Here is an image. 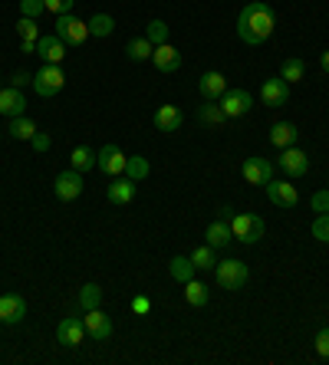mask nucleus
Segmentation results:
<instances>
[{
	"label": "nucleus",
	"instance_id": "32",
	"mask_svg": "<svg viewBox=\"0 0 329 365\" xmlns=\"http://www.w3.org/2000/svg\"><path fill=\"white\" fill-rule=\"evenodd\" d=\"M99 303H102V287L99 283H86L79 289V306L83 309H99Z\"/></svg>",
	"mask_w": 329,
	"mask_h": 365
},
{
	"label": "nucleus",
	"instance_id": "35",
	"mask_svg": "<svg viewBox=\"0 0 329 365\" xmlns=\"http://www.w3.org/2000/svg\"><path fill=\"white\" fill-rule=\"evenodd\" d=\"M145 36L155 43V46H161V43H168V24L165 20H152V24L145 26Z\"/></svg>",
	"mask_w": 329,
	"mask_h": 365
},
{
	"label": "nucleus",
	"instance_id": "28",
	"mask_svg": "<svg viewBox=\"0 0 329 365\" xmlns=\"http://www.w3.org/2000/svg\"><path fill=\"white\" fill-rule=\"evenodd\" d=\"M191 264H194V270H214V267H218V254H214V247L211 244L198 247V250L191 254Z\"/></svg>",
	"mask_w": 329,
	"mask_h": 365
},
{
	"label": "nucleus",
	"instance_id": "16",
	"mask_svg": "<svg viewBox=\"0 0 329 365\" xmlns=\"http://www.w3.org/2000/svg\"><path fill=\"white\" fill-rule=\"evenodd\" d=\"M24 112H26V96L20 93L17 86L0 89V115H4V119H17Z\"/></svg>",
	"mask_w": 329,
	"mask_h": 365
},
{
	"label": "nucleus",
	"instance_id": "26",
	"mask_svg": "<svg viewBox=\"0 0 329 365\" xmlns=\"http://www.w3.org/2000/svg\"><path fill=\"white\" fill-rule=\"evenodd\" d=\"M168 273H171V280L188 283V280L194 277V264H191V257H171Z\"/></svg>",
	"mask_w": 329,
	"mask_h": 365
},
{
	"label": "nucleus",
	"instance_id": "44",
	"mask_svg": "<svg viewBox=\"0 0 329 365\" xmlns=\"http://www.w3.org/2000/svg\"><path fill=\"white\" fill-rule=\"evenodd\" d=\"M10 83H14V86H17V89H20V86L34 83V76H30V73H14V79H10Z\"/></svg>",
	"mask_w": 329,
	"mask_h": 365
},
{
	"label": "nucleus",
	"instance_id": "42",
	"mask_svg": "<svg viewBox=\"0 0 329 365\" xmlns=\"http://www.w3.org/2000/svg\"><path fill=\"white\" fill-rule=\"evenodd\" d=\"M132 313L148 316V313H152V299H148V297H136V299H132Z\"/></svg>",
	"mask_w": 329,
	"mask_h": 365
},
{
	"label": "nucleus",
	"instance_id": "40",
	"mask_svg": "<svg viewBox=\"0 0 329 365\" xmlns=\"http://www.w3.org/2000/svg\"><path fill=\"white\" fill-rule=\"evenodd\" d=\"M310 204H313V211H316V214H329V187H323V191H316Z\"/></svg>",
	"mask_w": 329,
	"mask_h": 365
},
{
	"label": "nucleus",
	"instance_id": "34",
	"mask_svg": "<svg viewBox=\"0 0 329 365\" xmlns=\"http://www.w3.org/2000/svg\"><path fill=\"white\" fill-rule=\"evenodd\" d=\"M112 30H116V20H112L109 14H96V17L89 20V36H109Z\"/></svg>",
	"mask_w": 329,
	"mask_h": 365
},
{
	"label": "nucleus",
	"instance_id": "41",
	"mask_svg": "<svg viewBox=\"0 0 329 365\" xmlns=\"http://www.w3.org/2000/svg\"><path fill=\"white\" fill-rule=\"evenodd\" d=\"M43 4H46V10H50V14H69V10H73V4H76V0H43Z\"/></svg>",
	"mask_w": 329,
	"mask_h": 365
},
{
	"label": "nucleus",
	"instance_id": "11",
	"mask_svg": "<svg viewBox=\"0 0 329 365\" xmlns=\"http://www.w3.org/2000/svg\"><path fill=\"white\" fill-rule=\"evenodd\" d=\"M204 237H208V244H211V247H228L231 240H234V230H231V207H224L218 221L208 224Z\"/></svg>",
	"mask_w": 329,
	"mask_h": 365
},
{
	"label": "nucleus",
	"instance_id": "10",
	"mask_svg": "<svg viewBox=\"0 0 329 365\" xmlns=\"http://www.w3.org/2000/svg\"><path fill=\"white\" fill-rule=\"evenodd\" d=\"M136 191H138V181L126 178V175H116L112 185L106 187V197H109L116 207H128V204L136 201Z\"/></svg>",
	"mask_w": 329,
	"mask_h": 365
},
{
	"label": "nucleus",
	"instance_id": "29",
	"mask_svg": "<svg viewBox=\"0 0 329 365\" xmlns=\"http://www.w3.org/2000/svg\"><path fill=\"white\" fill-rule=\"evenodd\" d=\"M303 76H306V63L303 60L290 56V60L280 63V79H287V83H300Z\"/></svg>",
	"mask_w": 329,
	"mask_h": 365
},
{
	"label": "nucleus",
	"instance_id": "3",
	"mask_svg": "<svg viewBox=\"0 0 329 365\" xmlns=\"http://www.w3.org/2000/svg\"><path fill=\"white\" fill-rule=\"evenodd\" d=\"M30 86H34L36 96H43V99H53V96H56L59 89L66 86V76H63V69H59V66L46 63L43 69H36V73H34V83H30Z\"/></svg>",
	"mask_w": 329,
	"mask_h": 365
},
{
	"label": "nucleus",
	"instance_id": "13",
	"mask_svg": "<svg viewBox=\"0 0 329 365\" xmlns=\"http://www.w3.org/2000/svg\"><path fill=\"white\" fill-rule=\"evenodd\" d=\"M280 168L287 171L290 178H303L306 171H310V158H306V152H300L296 145H290V148H283V155H280Z\"/></svg>",
	"mask_w": 329,
	"mask_h": 365
},
{
	"label": "nucleus",
	"instance_id": "37",
	"mask_svg": "<svg viewBox=\"0 0 329 365\" xmlns=\"http://www.w3.org/2000/svg\"><path fill=\"white\" fill-rule=\"evenodd\" d=\"M313 237L320 240V244H329V214H316V221H313Z\"/></svg>",
	"mask_w": 329,
	"mask_h": 365
},
{
	"label": "nucleus",
	"instance_id": "18",
	"mask_svg": "<svg viewBox=\"0 0 329 365\" xmlns=\"http://www.w3.org/2000/svg\"><path fill=\"white\" fill-rule=\"evenodd\" d=\"M260 99H263V106H287V99H290V83L287 79H263V86H260Z\"/></svg>",
	"mask_w": 329,
	"mask_h": 365
},
{
	"label": "nucleus",
	"instance_id": "2",
	"mask_svg": "<svg viewBox=\"0 0 329 365\" xmlns=\"http://www.w3.org/2000/svg\"><path fill=\"white\" fill-rule=\"evenodd\" d=\"M231 230H234V240H241V244H257L267 224L260 214H231Z\"/></svg>",
	"mask_w": 329,
	"mask_h": 365
},
{
	"label": "nucleus",
	"instance_id": "12",
	"mask_svg": "<svg viewBox=\"0 0 329 365\" xmlns=\"http://www.w3.org/2000/svg\"><path fill=\"white\" fill-rule=\"evenodd\" d=\"M86 336L89 339H96V342H106L112 336V319L102 309H86Z\"/></svg>",
	"mask_w": 329,
	"mask_h": 365
},
{
	"label": "nucleus",
	"instance_id": "43",
	"mask_svg": "<svg viewBox=\"0 0 329 365\" xmlns=\"http://www.w3.org/2000/svg\"><path fill=\"white\" fill-rule=\"evenodd\" d=\"M30 142H34L36 152H50V135H46V132H36V135L30 138Z\"/></svg>",
	"mask_w": 329,
	"mask_h": 365
},
{
	"label": "nucleus",
	"instance_id": "25",
	"mask_svg": "<svg viewBox=\"0 0 329 365\" xmlns=\"http://www.w3.org/2000/svg\"><path fill=\"white\" fill-rule=\"evenodd\" d=\"M7 132H10V138H17V142H30V138L36 135V122L26 119V115H17V119H10Z\"/></svg>",
	"mask_w": 329,
	"mask_h": 365
},
{
	"label": "nucleus",
	"instance_id": "31",
	"mask_svg": "<svg viewBox=\"0 0 329 365\" xmlns=\"http://www.w3.org/2000/svg\"><path fill=\"white\" fill-rule=\"evenodd\" d=\"M148 171H152V165H148V158H142V155H136V158L126 162V178H132V181H145Z\"/></svg>",
	"mask_w": 329,
	"mask_h": 365
},
{
	"label": "nucleus",
	"instance_id": "9",
	"mask_svg": "<svg viewBox=\"0 0 329 365\" xmlns=\"http://www.w3.org/2000/svg\"><path fill=\"white\" fill-rule=\"evenodd\" d=\"M56 339H59V346H66V349L83 346V339H86V323L79 319V316H66V319H59Z\"/></svg>",
	"mask_w": 329,
	"mask_h": 365
},
{
	"label": "nucleus",
	"instance_id": "4",
	"mask_svg": "<svg viewBox=\"0 0 329 365\" xmlns=\"http://www.w3.org/2000/svg\"><path fill=\"white\" fill-rule=\"evenodd\" d=\"M53 34L66 43V46H83L86 36H89V24H86V20H76L73 14H59Z\"/></svg>",
	"mask_w": 329,
	"mask_h": 365
},
{
	"label": "nucleus",
	"instance_id": "14",
	"mask_svg": "<svg viewBox=\"0 0 329 365\" xmlns=\"http://www.w3.org/2000/svg\"><path fill=\"white\" fill-rule=\"evenodd\" d=\"M267 197H270L277 207H296L300 204V195H296V185H290V181H267Z\"/></svg>",
	"mask_w": 329,
	"mask_h": 365
},
{
	"label": "nucleus",
	"instance_id": "8",
	"mask_svg": "<svg viewBox=\"0 0 329 365\" xmlns=\"http://www.w3.org/2000/svg\"><path fill=\"white\" fill-rule=\"evenodd\" d=\"M218 106L224 109V115H228V119H241V115H247V112H250L253 99H250V93H247V89H228V93L218 99Z\"/></svg>",
	"mask_w": 329,
	"mask_h": 365
},
{
	"label": "nucleus",
	"instance_id": "7",
	"mask_svg": "<svg viewBox=\"0 0 329 365\" xmlns=\"http://www.w3.org/2000/svg\"><path fill=\"white\" fill-rule=\"evenodd\" d=\"M126 152L118 148V145H106L102 152H96V168L102 171V175H109V178H116V175H126Z\"/></svg>",
	"mask_w": 329,
	"mask_h": 365
},
{
	"label": "nucleus",
	"instance_id": "30",
	"mask_svg": "<svg viewBox=\"0 0 329 365\" xmlns=\"http://www.w3.org/2000/svg\"><path fill=\"white\" fill-rule=\"evenodd\" d=\"M185 299L191 306H198V309H201V306H208V287H204L201 280H194V277H191V280L185 283Z\"/></svg>",
	"mask_w": 329,
	"mask_h": 365
},
{
	"label": "nucleus",
	"instance_id": "39",
	"mask_svg": "<svg viewBox=\"0 0 329 365\" xmlns=\"http://www.w3.org/2000/svg\"><path fill=\"white\" fill-rule=\"evenodd\" d=\"M316 356L329 362V326H323V329L316 332Z\"/></svg>",
	"mask_w": 329,
	"mask_h": 365
},
{
	"label": "nucleus",
	"instance_id": "38",
	"mask_svg": "<svg viewBox=\"0 0 329 365\" xmlns=\"http://www.w3.org/2000/svg\"><path fill=\"white\" fill-rule=\"evenodd\" d=\"M20 10H24V17H40V14H46V4L43 0H20Z\"/></svg>",
	"mask_w": 329,
	"mask_h": 365
},
{
	"label": "nucleus",
	"instance_id": "1",
	"mask_svg": "<svg viewBox=\"0 0 329 365\" xmlns=\"http://www.w3.org/2000/svg\"><path fill=\"white\" fill-rule=\"evenodd\" d=\"M273 26H277V14H273L270 4L263 0H250L241 17H237V36L247 43V46H260V43L270 40Z\"/></svg>",
	"mask_w": 329,
	"mask_h": 365
},
{
	"label": "nucleus",
	"instance_id": "21",
	"mask_svg": "<svg viewBox=\"0 0 329 365\" xmlns=\"http://www.w3.org/2000/svg\"><path fill=\"white\" fill-rule=\"evenodd\" d=\"M152 63H155L158 73H175V69L181 66V53H178L171 43H161V46H155Z\"/></svg>",
	"mask_w": 329,
	"mask_h": 365
},
{
	"label": "nucleus",
	"instance_id": "36",
	"mask_svg": "<svg viewBox=\"0 0 329 365\" xmlns=\"http://www.w3.org/2000/svg\"><path fill=\"white\" fill-rule=\"evenodd\" d=\"M17 34H20V43H36V40H40V30H36V20L34 17H20Z\"/></svg>",
	"mask_w": 329,
	"mask_h": 365
},
{
	"label": "nucleus",
	"instance_id": "22",
	"mask_svg": "<svg viewBox=\"0 0 329 365\" xmlns=\"http://www.w3.org/2000/svg\"><path fill=\"white\" fill-rule=\"evenodd\" d=\"M198 93H201L204 99L218 102L221 96L228 93V79H224V76H221V73H214V69H211V73H204V76L198 79Z\"/></svg>",
	"mask_w": 329,
	"mask_h": 365
},
{
	"label": "nucleus",
	"instance_id": "19",
	"mask_svg": "<svg viewBox=\"0 0 329 365\" xmlns=\"http://www.w3.org/2000/svg\"><path fill=\"white\" fill-rule=\"evenodd\" d=\"M244 181L247 185H267V181H273L270 158H247L244 162Z\"/></svg>",
	"mask_w": 329,
	"mask_h": 365
},
{
	"label": "nucleus",
	"instance_id": "6",
	"mask_svg": "<svg viewBox=\"0 0 329 365\" xmlns=\"http://www.w3.org/2000/svg\"><path fill=\"white\" fill-rule=\"evenodd\" d=\"M83 187H86L83 171L69 168V171H59V175H56V185H53V195H56L59 201H76V197L83 195Z\"/></svg>",
	"mask_w": 329,
	"mask_h": 365
},
{
	"label": "nucleus",
	"instance_id": "27",
	"mask_svg": "<svg viewBox=\"0 0 329 365\" xmlns=\"http://www.w3.org/2000/svg\"><path fill=\"white\" fill-rule=\"evenodd\" d=\"M69 165H73L76 171L96 168V152L89 148V145H79V148H73V155H69Z\"/></svg>",
	"mask_w": 329,
	"mask_h": 365
},
{
	"label": "nucleus",
	"instance_id": "24",
	"mask_svg": "<svg viewBox=\"0 0 329 365\" xmlns=\"http://www.w3.org/2000/svg\"><path fill=\"white\" fill-rule=\"evenodd\" d=\"M296 138H300V132H296L293 122H277V125L270 128V142L277 145V148H290V145H296Z\"/></svg>",
	"mask_w": 329,
	"mask_h": 365
},
{
	"label": "nucleus",
	"instance_id": "23",
	"mask_svg": "<svg viewBox=\"0 0 329 365\" xmlns=\"http://www.w3.org/2000/svg\"><path fill=\"white\" fill-rule=\"evenodd\" d=\"M152 53H155V43L148 40V36H136V40H128V46H126V56L132 63L152 60Z\"/></svg>",
	"mask_w": 329,
	"mask_h": 365
},
{
	"label": "nucleus",
	"instance_id": "15",
	"mask_svg": "<svg viewBox=\"0 0 329 365\" xmlns=\"http://www.w3.org/2000/svg\"><path fill=\"white\" fill-rule=\"evenodd\" d=\"M36 56H40L43 63H53V66H59V63H63V56H66V43L59 40L56 34L40 36V40H36Z\"/></svg>",
	"mask_w": 329,
	"mask_h": 365
},
{
	"label": "nucleus",
	"instance_id": "45",
	"mask_svg": "<svg viewBox=\"0 0 329 365\" xmlns=\"http://www.w3.org/2000/svg\"><path fill=\"white\" fill-rule=\"evenodd\" d=\"M323 73H326V76H329V50L323 53Z\"/></svg>",
	"mask_w": 329,
	"mask_h": 365
},
{
	"label": "nucleus",
	"instance_id": "33",
	"mask_svg": "<svg viewBox=\"0 0 329 365\" xmlns=\"http://www.w3.org/2000/svg\"><path fill=\"white\" fill-rule=\"evenodd\" d=\"M198 119H201L204 125H221V122L228 119V115H224V109H221L218 102L208 99V106H201V109H198Z\"/></svg>",
	"mask_w": 329,
	"mask_h": 365
},
{
	"label": "nucleus",
	"instance_id": "5",
	"mask_svg": "<svg viewBox=\"0 0 329 365\" xmlns=\"http://www.w3.org/2000/svg\"><path fill=\"white\" fill-rule=\"evenodd\" d=\"M214 273H218L221 289H241L247 283V277H250V270H247L244 260H218Z\"/></svg>",
	"mask_w": 329,
	"mask_h": 365
},
{
	"label": "nucleus",
	"instance_id": "20",
	"mask_svg": "<svg viewBox=\"0 0 329 365\" xmlns=\"http://www.w3.org/2000/svg\"><path fill=\"white\" fill-rule=\"evenodd\" d=\"M152 122H155V128H158V132H178V128L185 125V115H181V109H178V106H158Z\"/></svg>",
	"mask_w": 329,
	"mask_h": 365
},
{
	"label": "nucleus",
	"instance_id": "17",
	"mask_svg": "<svg viewBox=\"0 0 329 365\" xmlns=\"http://www.w3.org/2000/svg\"><path fill=\"white\" fill-rule=\"evenodd\" d=\"M24 316H26V299H24V297H17V293H7V297H0V323L17 326Z\"/></svg>",
	"mask_w": 329,
	"mask_h": 365
}]
</instances>
